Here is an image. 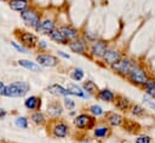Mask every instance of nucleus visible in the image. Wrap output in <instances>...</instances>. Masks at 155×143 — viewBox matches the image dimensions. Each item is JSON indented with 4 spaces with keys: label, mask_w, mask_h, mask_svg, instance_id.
<instances>
[{
    "label": "nucleus",
    "mask_w": 155,
    "mask_h": 143,
    "mask_svg": "<svg viewBox=\"0 0 155 143\" xmlns=\"http://www.w3.org/2000/svg\"><path fill=\"white\" fill-rule=\"evenodd\" d=\"M29 91H30V85L27 81H15L5 86V90L2 91L1 96L17 98V97L25 96Z\"/></svg>",
    "instance_id": "nucleus-1"
},
{
    "label": "nucleus",
    "mask_w": 155,
    "mask_h": 143,
    "mask_svg": "<svg viewBox=\"0 0 155 143\" xmlns=\"http://www.w3.org/2000/svg\"><path fill=\"white\" fill-rule=\"evenodd\" d=\"M19 16H21V19L24 22L25 25H28V27L33 28L35 32H38V28H39L40 22H41V16H40V12L35 7L28 6L25 10L19 12Z\"/></svg>",
    "instance_id": "nucleus-2"
},
{
    "label": "nucleus",
    "mask_w": 155,
    "mask_h": 143,
    "mask_svg": "<svg viewBox=\"0 0 155 143\" xmlns=\"http://www.w3.org/2000/svg\"><path fill=\"white\" fill-rule=\"evenodd\" d=\"M137 63H138V62H136L134 59H132V58H130V57H121L119 61H116L115 63H113V64L110 65V69H111L115 74L126 78V76L128 75V73L136 67Z\"/></svg>",
    "instance_id": "nucleus-3"
},
{
    "label": "nucleus",
    "mask_w": 155,
    "mask_h": 143,
    "mask_svg": "<svg viewBox=\"0 0 155 143\" xmlns=\"http://www.w3.org/2000/svg\"><path fill=\"white\" fill-rule=\"evenodd\" d=\"M126 78L131 84H133V85H136L138 87H143L144 84L148 81L149 75H148V72L139 63H137L136 67L128 73V75Z\"/></svg>",
    "instance_id": "nucleus-4"
},
{
    "label": "nucleus",
    "mask_w": 155,
    "mask_h": 143,
    "mask_svg": "<svg viewBox=\"0 0 155 143\" xmlns=\"http://www.w3.org/2000/svg\"><path fill=\"white\" fill-rule=\"evenodd\" d=\"M73 124L78 130H84L85 131V130H93L97 121H96V118L92 116L91 114L81 113V114H79L74 118Z\"/></svg>",
    "instance_id": "nucleus-5"
},
{
    "label": "nucleus",
    "mask_w": 155,
    "mask_h": 143,
    "mask_svg": "<svg viewBox=\"0 0 155 143\" xmlns=\"http://www.w3.org/2000/svg\"><path fill=\"white\" fill-rule=\"evenodd\" d=\"M16 36L19 40L21 45H23L28 50L35 48L38 45V41H39L38 36L29 30H16Z\"/></svg>",
    "instance_id": "nucleus-6"
},
{
    "label": "nucleus",
    "mask_w": 155,
    "mask_h": 143,
    "mask_svg": "<svg viewBox=\"0 0 155 143\" xmlns=\"http://www.w3.org/2000/svg\"><path fill=\"white\" fill-rule=\"evenodd\" d=\"M50 135L53 138L62 139L68 137L69 135V126L63 120H54L50 126Z\"/></svg>",
    "instance_id": "nucleus-7"
},
{
    "label": "nucleus",
    "mask_w": 155,
    "mask_h": 143,
    "mask_svg": "<svg viewBox=\"0 0 155 143\" xmlns=\"http://www.w3.org/2000/svg\"><path fill=\"white\" fill-rule=\"evenodd\" d=\"M108 48H109V44H108V41L99 39V40L92 42V45H91L90 48H88V53H90L93 58H96V59L99 58V59H101Z\"/></svg>",
    "instance_id": "nucleus-8"
},
{
    "label": "nucleus",
    "mask_w": 155,
    "mask_h": 143,
    "mask_svg": "<svg viewBox=\"0 0 155 143\" xmlns=\"http://www.w3.org/2000/svg\"><path fill=\"white\" fill-rule=\"evenodd\" d=\"M68 47L71 52L76 53V55H86L88 52V46H87V41L82 38V36H79L71 41L68 42Z\"/></svg>",
    "instance_id": "nucleus-9"
},
{
    "label": "nucleus",
    "mask_w": 155,
    "mask_h": 143,
    "mask_svg": "<svg viewBox=\"0 0 155 143\" xmlns=\"http://www.w3.org/2000/svg\"><path fill=\"white\" fill-rule=\"evenodd\" d=\"M35 62L41 68L42 67H45V68H52V67H56L59 63V59L56 56L51 55V53H39L35 57Z\"/></svg>",
    "instance_id": "nucleus-10"
},
{
    "label": "nucleus",
    "mask_w": 155,
    "mask_h": 143,
    "mask_svg": "<svg viewBox=\"0 0 155 143\" xmlns=\"http://www.w3.org/2000/svg\"><path fill=\"white\" fill-rule=\"evenodd\" d=\"M121 57H122V56H121V53H120L119 50L113 48V47H109V48L105 51V53L103 55V57L101 58V61H102L105 65H109V67H110L113 63H115L116 61H119Z\"/></svg>",
    "instance_id": "nucleus-11"
},
{
    "label": "nucleus",
    "mask_w": 155,
    "mask_h": 143,
    "mask_svg": "<svg viewBox=\"0 0 155 143\" xmlns=\"http://www.w3.org/2000/svg\"><path fill=\"white\" fill-rule=\"evenodd\" d=\"M46 114L52 119H57L63 114V105L58 101H51L46 105Z\"/></svg>",
    "instance_id": "nucleus-12"
},
{
    "label": "nucleus",
    "mask_w": 155,
    "mask_h": 143,
    "mask_svg": "<svg viewBox=\"0 0 155 143\" xmlns=\"http://www.w3.org/2000/svg\"><path fill=\"white\" fill-rule=\"evenodd\" d=\"M124 120L125 119L122 118V115L116 113V111H108V113H105V121H107V125L110 126V127L122 126Z\"/></svg>",
    "instance_id": "nucleus-13"
},
{
    "label": "nucleus",
    "mask_w": 155,
    "mask_h": 143,
    "mask_svg": "<svg viewBox=\"0 0 155 143\" xmlns=\"http://www.w3.org/2000/svg\"><path fill=\"white\" fill-rule=\"evenodd\" d=\"M47 92L52 96H56V97H65V96H70V92L68 91L67 87L59 85V84H51L46 87Z\"/></svg>",
    "instance_id": "nucleus-14"
},
{
    "label": "nucleus",
    "mask_w": 155,
    "mask_h": 143,
    "mask_svg": "<svg viewBox=\"0 0 155 143\" xmlns=\"http://www.w3.org/2000/svg\"><path fill=\"white\" fill-rule=\"evenodd\" d=\"M41 98L38 96H29L24 99V107L27 110L29 111H35V110H40L41 108Z\"/></svg>",
    "instance_id": "nucleus-15"
},
{
    "label": "nucleus",
    "mask_w": 155,
    "mask_h": 143,
    "mask_svg": "<svg viewBox=\"0 0 155 143\" xmlns=\"http://www.w3.org/2000/svg\"><path fill=\"white\" fill-rule=\"evenodd\" d=\"M114 104H115V108H116L117 110L122 111V113L130 111V109H131V107H132L131 101H130L126 96H116Z\"/></svg>",
    "instance_id": "nucleus-16"
},
{
    "label": "nucleus",
    "mask_w": 155,
    "mask_h": 143,
    "mask_svg": "<svg viewBox=\"0 0 155 143\" xmlns=\"http://www.w3.org/2000/svg\"><path fill=\"white\" fill-rule=\"evenodd\" d=\"M58 29L68 41H71V40H74V39L80 36L79 35V30L76 28L71 27V25H59Z\"/></svg>",
    "instance_id": "nucleus-17"
},
{
    "label": "nucleus",
    "mask_w": 155,
    "mask_h": 143,
    "mask_svg": "<svg viewBox=\"0 0 155 143\" xmlns=\"http://www.w3.org/2000/svg\"><path fill=\"white\" fill-rule=\"evenodd\" d=\"M53 29H56V23L52 18H44L40 22V25L38 28L39 33H44L46 35H48Z\"/></svg>",
    "instance_id": "nucleus-18"
},
{
    "label": "nucleus",
    "mask_w": 155,
    "mask_h": 143,
    "mask_svg": "<svg viewBox=\"0 0 155 143\" xmlns=\"http://www.w3.org/2000/svg\"><path fill=\"white\" fill-rule=\"evenodd\" d=\"M96 97L102 101V102H105V103H111V102H115V98H116V95L110 90V88H102L97 92Z\"/></svg>",
    "instance_id": "nucleus-19"
},
{
    "label": "nucleus",
    "mask_w": 155,
    "mask_h": 143,
    "mask_svg": "<svg viewBox=\"0 0 155 143\" xmlns=\"http://www.w3.org/2000/svg\"><path fill=\"white\" fill-rule=\"evenodd\" d=\"M92 131H93V137L97 138V139L107 138L111 133L110 126H108V125H98V126H94V128Z\"/></svg>",
    "instance_id": "nucleus-20"
},
{
    "label": "nucleus",
    "mask_w": 155,
    "mask_h": 143,
    "mask_svg": "<svg viewBox=\"0 0 155 143\" xmlns=\"http://www.w3.org/2000/svg\"><path fill=\"white\" fill-rule=\"evenodd\" d=\"M68 91L70 92V96H75V97H79V98H84V99H87L90 96L84 91V88L81 86H79L78 84H69L68 85Z\"/></svg>",
    "instance_id": "nucleus-21"
},
{
    "label": "nucleus",
    "mask_w": 155,
    "mask_h": 143,
    "mask_svg": "<svg viewBox=\"0 0 155 143\" xmlns=\"http://www.w3.org/2000/svg\"><path fill=\"white\" fill-rule=\"evenodd\" d=\"M30 121L36 126H42L47 122V119L45 113H42L41 110H35V111H31L30 114Z\"/></svg>",
    "instance_id": "nucleus-22"
},
{
    "label": "nucleus",
    "mask_w": 155,
    "mask_h": 143,
    "mask_svg": "<svg viewBox=\"0 0 155 143\" xmlns=\"http://www.w3.org/2000/svg\"><path fill=\"white\" fill-rule=\"evenodd\" d=\"M17 63H18V65L28 69L29 72H33V73H40L41 72V67L36 62H33L29 59H19V61H17Z\"/></svg>",
    "instance_id": "nucleus-23"
},
{
    "label": "nucleus",
    "mask_w": 155,
    "mask_h": 143,
    "mask_svg": "<svg viewBox=\"0 0 155 143\" xmlns=\"http://www.w3.org/2000/svg\"><path fill=\"white\" fill-rule=\"evenodd\" d=\"M81 87L84 88V91H85L88 96H96L97 92L99 91L97 84H96L94 81H92V80H86V81H84L82 85H81Z\"/></svg>",
    "instance_id": "nucleus-24"
},
{
    "label": "nucleus",
    "mask_w": 155,
    "mask_h": 143,
    "mask_svg": "<svg viewBox=\"0 0 155 143\" xmlns=\"http://www.w3.org/2000/svg\"><path fill=\"white\" fill-rule=\"evenodd\" d=\"M8 6L13 11L22 12L29 6V1L28 0H8Z\"/></svg>",
    "instance_id": "nucleus-25"
},
{
    "label": "nucleus",
    "mask_w": 155,
    "mask_h": 143,
    "mask_svg": "<svg viewBox=\"0 0 155 143\" xmlns=\"http://www.w3.org/2000/svg\"><path fill=\"white\" fill-rule=\"evenodd\" d=\"M48 38H50L52 41H54V42H57V44H59V45H67V46H68V42H69V41L63 36V34L59 32L58 28L53 29V30L48 34Z\"/></svg>",
    "instance_id": "nucleus-26"
},
{
    "label": "nucleus",
    "mask_w": 155,
    "mask_h": 143,
    "mask_svg": "<svg viewBox=\"0 0 155 143\" xmlns=\"http://www.w3.org/2000/svg\"><path fill=\"white\" fill-rule=\"evenodd\" d=\"M143 88H144V92L147 96L155 99V79L154 78H149L148 81L144 84Z\"/></svg>",
    "instance_id": "nucleus-27"
},
{
    "label": "nucleus",
    "mask_w": 155,
    "mask_h": 143,
    "mask_svg": "<svg viewBox=\"0 0 155 143\" xmlns=\"http://www.w3.org/2000/svg\"><path fill=\"white\" fill-rule=\"evenodd\" d=\"M70 79L71 80H74V81H82L84 80V78H85V72H84V69H81V68H73L71 69V72H70Z\"/></svg>",
    "instance_id": "nucleus-28"
},
{
    "label": "nucleus",
    "mask_w": 155,
    "mask_h": 143,
    "mask_svg": "<svg viewBox=\"0 0 155 143\" xmlns=\"http://www.w3.org/2000/svg\"><path fill=\"white\" fill-rule=\"evenodd\" d=\"M130 113L134 118H143L145 115V109L139 104H132V107L130 109Z\"/></svg>",
    "instance_id": "nucleus-29"
},
{
    "label": "nucleus",
    "mask_w": 155,
    "mask_h": 143,
    "mask_svg": "<svg viewBox=\"0 0 155 143\" xmlns=\"http://www.w3.org/2000/svg\"><path fill=\"white\" fill-rule=\"evenodd\" d=\"M88 114H91L94 118L102 116V115H104V109L99 104H92L88 107Z\"/></svg>",
    "instance_id": "nucleus-30"
},
{
    "label": "nucleus",
    "mask_w": 155,
    "mask_h": 143,
    "mask_svg": "<svg viewBox=\"0 0 155 143\" xmlns=\"http://www.w3.org/2000/svg\"><path fill=\"white\" fill-rule=\"evenodd\" d=\"M86 41H88V42H94V41H97V40H99V34L98 33H96V32H92V30H85L84 32V36H82Z\"/></svg>",
    "instance_id": "nucleus-31"
},
{
    "label": "nucleus",
    "mask_w": 155,
    "mask_h": 143,
    "mask_svg": "<svg viewBox=\"0 0 155 143\" xmlns=\"http://www.w3.org/2000/svg\"><path fill=\"white\" fill-rule=\"evenodd\" d=\"M15 125H16L17 127L22 128V130H25V128H28V126H29V120H28V118L21 115V116H17V118L15 119Z\"/></svg>",
    "instance_id": "nucleus-32"
},
{
    "label": "nucleus",
    "mask_w": 155,
    "mask_h": 143,
    "mask_svg": "<svg viewBox=\"0 0 155 143\" xmlns=\"http://www.w3.org/2000/svg\"><path fill=\"white\" fill-rule=\"evenodd\" d=\"M75 105H76V103H75V101L73 99V98H70V97H68V96H65L64 98H63V107L67 109V110H74L75 109Z\"/></svg>",
    "instance_id": "nucleus-33"
},
{
    "label": "nucleus",
    "mask_w": 155,
    "mask_h": 143,
    "mask_svg": "<svg viewBox=\"0 0 155 143\" xmlns=\"http://www.w3.org/2000/svg\"><path fill=\"white\" fill-rule=\"evenodd\" d=\"M142 102H143L148 108H150L151 110H154V111H155V99H154V98H151V97H149V96L144 95V96H143V98H142Z\"/></svg>",
    "instance_id": "nucleus-34"
},
{
    "label": "nucleus",
    "mask_w": 155,
    "mask_h": 143,
    "mask_svg": "<svg viewBox=\"0 0 155 143\" xmlns=\"http://www.w3.org/2000/svg\"><path fill=\"white\" fill-rule=\"evenodd\" d=\"M10 44H11V46H12L17 52H19V53H28V48H25L23 45L17 44L16 41H11Z\"/></svg>",
    "instance_id": "nucleus-35"
},
{
    "label": "nucleus",
    "mask_w": 155,
    "mask_h": 143,
    "mask_svg": "<svg viewBox=\"0 0 155 143\" xmlns=\"http://www.w3.org/2000/svg\"><path fill=\"white\" fill-rule=\"evenodd\" d=\"M136 143H151V137L148 135H140L136 138Z\"/></svg>",
    "instance_id": "nucleus-36"
},
{
    "label": "nucleus",
    "mask_w": 155,
    "mask_h": 143,
    "mask_svg": "<svg viewBox=\"0 0 155 143\" xmlns=\"http://www.w3.org/2000/svg\"><path fill=\"white\" fill-rule=\"evenodd\" d=\"M36 48H39L40 51H45L46 48H48V44L45 40H39L38 45H36Z\"/></svg>",
    "instance_id": "nucleus-37"
},
{
    "label": "nucleus",
    "mask_w": 155,
    "mask_h": 143,
    "mask_svg": "<svg viewBox=\"0 0 155 143\" xmlns=\"http://www.w3.org/2000/svg\"><path fill=\"white\" fill-rule=\"evenodd\" d=\"M58 56H61V57H63V58H65V59H70V56L68 55V53H65L64 51H58Z\"/></svg>",
    "instance_id": "nucleus-38"
},
{
    "label": "nucleus",
    "mask_w": 155,
    "mask_h": 143,
    "mask_svg": "<svg viewBox=\"0 0 155 143\" xmlns=\"http://www.w3.org/2000/svg\"><path fill=\"white\" fill-rule=\"evenodd\" d=\"M6 114H7V111H6L4 108H0V119L5 118V116H6Z\"/></svg>",
    "instance_id": "nucleus-39"
},
{
    "label": "nucleus",
    "mask_w": 155,
    "mask_h": 143,
    "mask_svg": "<svg viewBox=\"0 0 155 143\" xmlns=\"http://www.w3.org/2000/svg\"><path fill=\"white\" fill-rule=\"evenodd\" d=\"M5 86H6V84H5L4 81H1V80H0V96H1L2 91L5 90Z\"/></svg>",
    "instance_id": "nucleus-40"
},
{
    "label": "nucleus",
    "mask_w": 155,
    "mask_h": 143,
    "mask_svg": "<svg viewBox=\"0 0 155 143\" xmlns=\"http://www.w3.org/2000/svg\"><path fill=\"white\" fill-rule=\"evenodd\" d=\"M0 1H6V0H0Z\"/></svg>",
    "instance_id": "nucleus-41"
}]
</instances>
